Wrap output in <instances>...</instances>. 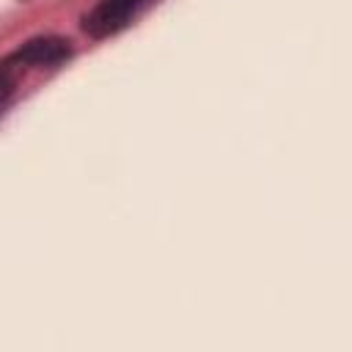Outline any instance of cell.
Masks as SVG:
<instances>
[{
    "label": "cell",
    "mask_w": 352,
    "mask_h": 352,
    "mask_svg": "<svg viewBox=\"0 0 352 352\" xmlns=\"http://www.w3.org/2000/svg\"><path fill=\"white\" fill-rule=\"evenodd\" d=\"M146 3L148 0H99L91 11L82 14L80 25L91 38H107L124 30Z\"/></svg>",
    "instance_id": "cell-1"
},
{
    "label": "cell",
    "mask_w": 352,
    "mask_h": 352,
    "mask_svg": "<svg viewBox=\"0 0 352 352\" xmlns=\"http://www.w3.org/2000/svg\"><path fill=\"white\" fill-rule=\"evenodd\" d=\"M16 74H19V69L8 58H3L0 60V113L6 110V104L11 102V96L16 91Z\"/></svg>",
    "instance_id": "cell-3"
},
{
    "label": "cell",
    "mask_w": 352,
    "mask_h": 352,
    "mask_svg": "<svg viewBox=\"0 0 352 352\" xmlns=\"http://www.w3.org/2000/svg\"><path fill=\"white\" fill-rule=\"evenodd\" d=\"M72 52H74V47H72L69 38L55 36V33H47V36L28 38L25 44H19L6 58L22 72V69H52V66H60Z\"/></svg>",
    "instance_id": "cell-2"
}]
</instances>
